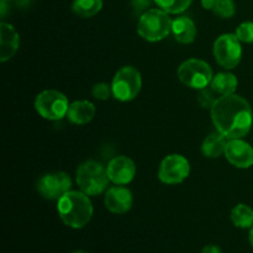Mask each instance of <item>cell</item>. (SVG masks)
I'll list each match as a JSON object with an SVG mask.
<instances>
[{
    "label": "cell",
    "instance_id": "4dcf8cb0",
    "mask_svg": "<svg viewBox=\"0 0 253 253\" xmlns=\"http://www.w3.org/2000/svg\"><path fill=\"white\" fill-rule=\"evenodd\" d=\"M1 1H7V0H1Z\"/></svg>",
    "mask_w": 253,
    "mask_h": 253
},
{
    "label": "cell",
    "instance_id": "7a4b0ae2",
    "mask_svg": "<svg viewBox=\"0 0 253 253\" xmlns=\"http://www.w3.org/2000/svg\"><path fill=\"white\" fill-rule=\"evenodd\" d=\"M57 211L62 222L72 229H83L93 217V204L85 193L69 190L59 198Z\"/></svg>",
    "mask_w": 253,
    "mask_h": 253
},
{
    "label": "cell",
    "instance_id": "44dd1931",
    "mask_svg": "<svg viewBox=\"0 0 253 253\" xmlns=\"http://www.w3.org/2000/svg\"><path fill=\"white\" fill-rule=\"evenodd\" d=\"M193 0H155L158 7L168 14H180L190 6Z\"/></svg>",
    "mask_w": 253,
    "mask_h": 253
},
{
    "label": "cell",
    "instance_id": "603a6c76",
    "mask_svg": "<svg viewBox=\"0 0 253 253\" xmlns=\"http://www.w3.org/2000/svg\"><path fill=\"white\" fill-rule=\"evenodd\" d=\"M217 98H219V96L216 95V93L210 88V85H208L207 88L200 89L199 90L198 101H199V104L203 106V108L211 109V106L214 105L215 101L217 100Z\"/></svg>",
    "mask_w": 253,
    "mask_h": 253
},
{
    "label": "cell",
    "instance_id": "d6986e66",
    "mask_svg": "<svg viewBox=\"0 0 253 253\" xmlns=\"http://www.w3.org/2000/svg\"><path fill=\"white\" fill-rule=\"evenodd\" d=\"M231 221L239 229H251L253 226V209L246 204H237L231 210Z\"/></svg>",
    "mask_w": 253,
    "mask_h": 253
},
{
    "label": "cell",
    "instance_id": "ffe728a7",
    "mask_svg": "<svg viewBox=\"0 0 253 253\" xmlns=\"http://www.w3.org/2000/svg\"><path fill=\"white\" fill-rule=\"evenodd\" d=\"M103 7V0H73L72 11L79 17H91Z\"/></svg>",
    "mask_w": 253,
    "mask_h": 253
},
{
    "label": "cell",
    "instance_id": "9a60e30c",
    "mask_svg": "<svg viewBox=\"0 0 253 253\" xmlns=\"http://www.w3.org/2000/svg\"><path fill=\"white\" fill-rule=\"evenodd\" d=\"M95 106L88 100H77L69 104L67 119L76 125H85L95 116Z\"/></svg>",
    "mask_w": 253,
    "mask_h": 253
},
{
    "label": "cell",
    "instance_id": "9c48e42d",
    "mask_svg": "<svg viewBox=\"0 0 253 253\" xmlns=\"http://www.w3.org/2000/svg\"><path fill=\"white\" fill-rule=\"evenodd\" d=\"M190 173L189 161L182 155H169L161 162L158 178L165 184H180Z\"/></svg>",
    "mask_w": 253,
    "mask_h": 253
},
{
    "label": "cell",
    "instance_id": "6da1fadb",
    "mask_svg": "<svg viewBox=\"0 0 253 253\" xmlns=\"http://www.w3.org/2000/svg\"><path fill=\"white\" fill-rule=\"evenodd\" d=\"M211 120L216 131L227 140L244 138L251 131L253 124L252 108L242 96H220L210 109Z\"/></svg>",
    "mask_w": 253,
    "mask_h": 253
},
{
    "label": "cell",
    "instance_id": "8992f818",
    "mask_svg": "<svg viewBox=\"0 0 253 253\" xmlns=\"http://www.w3.org/2000/svg\"><path fill=\"white\" fill-rule=\"evenodd\" d=\"M178 79L192 89H204L211 83L212 69L203 59L190 58L183 62L177 71Z\"/></svg>",
    "mask_w": 253,
    "mask_h": 253
},
{
    "label": "cell",
    "instance_id": "7c38bea8",
    "mask_svg": "<svg viewBox=\"0 0 253 253\" xmlns=\"http://www.w3.org/2000/svg\"><path fill=\"white\" fill-rule=\"evenodd\" d=\"M224 156L236 168L246 169L253 166V147L242 138L227 141Z\"/></svg>",
    "mask_w": 253,
    "mask_h": 253
},
{
    "label": "cell",
    "instance_id": "cb8c5ba5",
    "mask_svg": "<svg viewBox=\"0 0 253 253\" xmlns=\"http://www.w3.org/2000/svg\"><path fill=\"white\" fill-rule=\"evenodd\" d=\"M235 35L237 39L245 43H252L253 42V21H245L236 29Z\"/></svg>",
    "mask_w": 253,
    "mask_h": 253
},
{
    "label": "cell",
    "instance_id": "484cf974",
    "mask_svg": "<svg viewBox=\"0 0 253 253\" xmlns=\"http://www.w3.org/2000/svg\"><path fill=\"white\" fill-rule=\"evenodd\" d=\"M152 1L155 2V0H132V6L136 11L141 12L145 11V10L150 6Z\"/></svg>",
    "mask_w": 253,
    "mask_h": 253
},
{
    "label": "cell",
    "instance_id": "52a82bcc",
    "mask_svg": "<svg viewBox=\"0 0 253 253\" xmlns=\"http://www.w3.org/2000/svg\"><path fill=\"white\" fill-rule=\"evenodd\" d=\"M69 103L67 96L58 90H43L36 96L35 109L46 120H61L68 113Z\"/></svg>",
    "mask_w": 253,
    "mask_h": 253
},
{
    "label": "cell",
    "instance_id": "4fadbf2b",
    "mask_svg": "<svg viewBox=\"0 0 253 253\" xmlns=\"http://www.w3.org/2000/svg\"><path fill=\"white\" fill-rule=\"evenodd\" d=\"M104 203L106 209L113 214H125L132 208V193L127 188L115 185L106 190Z\"/></svg>",
    "mask_w": 253,
    "mask_h": 253
},
{
    "label": "cell",
    "instance_id": "4316f807",
    "mask_svg": "<svg viewBox=\"0 0 253 253\" xmlns=\"http://www.w3.org/2000/svg\"><path fill=\"white\" fill-rule=\"evenodd\" d=\"M202 253H222L221 250H220V247L215 246V245H208V246H205L204 249H203Z\"/></svg>",
    "mask_w": 253,
    "mask_h": 253
},
{
    "label": "cell",
    "instance_id": "2e32d148",
    "mask_svg": "<svg viewBox=\"0 0 253 253\" xmlns=\"http://www.w3.org/2000/svg\"><path fill=\"white\" fill-rule=\"evenodd\" d=\"M172 34L180 43H192L197 37V26L187 16H179L172 21Z\"/></svg>",
    "mask_w": 253,
    "mask_h": 253
},
{
    "label": "cell",
    "instance_id": "30bf717a",
    "mask_svg": "<svg viewBox=\"0 0 253 253\" xmlns=\"http://www.w3.org/2000/svg\"><path fill=\"white\" fill-rule=\"evenodd\" d=\"M37 192L42 198L58 200L72 188V179L66 172H53L42 175L37 182Z\"/></svg>",
    "mask_w": 253,
    "mask_h": 253
},
{
    "label": "cell",
    "instance_id": "ac0fdd59",
    "mask_svg": "<svg viewBox=\"0 0 253 253\" xmlns=\"http://www.w3.org/2000/svg\"><path fill=\"white\" fill-rule=\"evenodd\" d=\"M227 141L229 140L222 133H220L219 131L210 133L203 141V155L208 158H219L220 156L225 155Z\"/></svg>",
    "mask_w": 253,
    "mask_h": 253
},
{
    "label": "cell",
    "instance_id": "277c9868",
    "mask_svg": "<svg viewBox=\"0 0 253 253\" xmlns=\"http://www.w3.org/2000/svg\"><path fill=\"white\" fill-rule=\"evenodd\" d=\"M109 180L106 168L96 161H85L76 173L77 184L89 197H95L106 190Z\"/></svg>",
    "mask_w": 253,
    "mask_h": 253
},
{
    "label": "cell",
    "instance_id": "d4e9b609",
    "mask_svg": "<svg viewBox=\"0 0 253 253\" xmlns=\"http://www.w3.org/2000/svg\"><path fill=\"white\" fill-rule=\"evenodd\" d=\"M91 95L95 99H98V100H108L113 95L111 85H109L106 83L94 84L93 89H91Z\"/></svg>",
    "mask_w": 253,
    "mask_h": 253
},
{
    "label": "cell",
    "instance_id": "7402d4cb",
    "mask_svg": "<svg viewBox=\"0 0 253 253\" xmlns=\"http://www.w3.org/2000/svg\"><path fill=\"white\" fill-rule=\"evenodd\" d=\"M212 11L221 19H230L236 12V5L234 0H216Z\"/></svg>",
    "mask_w": 253,
    "mask_h": 253
},
{
    "label": "cell",
    "instance_id": "83f0119b",
    "mask_svg": "<svg viewBox=\"0 0 253 253\" xmlns=\"http://www.w3.org/2000/svg\"><path fill=\"white\" fill-rule=\"evenodd\" d=\"M215 1H216V0H202V5L204 9L212 10V7H214L215 5Z\"/></svg>",
    "mask_w": 253,
    "mask_h": 253
},
{
    "label": "cell",
    "instance_id": "8fae6325",
    "mask_svg": "<svg viewBox=\"0 0 253 253\" xmlns=\"http://www.w3.org/2000/svg\"><path fill=\"white\" fill-rule=\"evenodd\" d=\"M106 172L110 182L116 185H126L133 180L136 175V166L131 158L126 156L114 157L106 166Z\"/></svg>",
    "mask_w": 253,
    "mask_h": 253
},
{
    "label": "cell",
    "instance_id": "f546056e",
    "mask_svg": "<svg viewBox=\"0 0 253 253\" xmlns=\"http://www.w3.org/2000/svg\"><path fill=\"white\" fill-rule=\"evenodd\" d=\"M72 253H89V252L83 251V250H78V251H74V252H72Z\"/></svg>",
    "mask_w": 253,
    "mask_h": 253
},
{
    "label": "cell",
    "instance_id": "3957f363",
    "mask_svg": "<svg viewBox=\"0 0 253 253\" xmlns=\"http://www.w3.org/2000/svg\"><path fill=\"white\" fill-rule=\"evenodd\" d=\"M172 21L165 10L150 9L141 15L137 34L148 42L162 41L172 32Z\"/></svg>",
    "mask_w": 253,
    "mask_h": 253
},
{
    "label": "cell",
    "instance_id": "f1b7e54d",
    "mask_svg": "<svg viewBox=\"0 0 253 253\" xmlns=\"http://www.w3.org/2000/svg\"><path fill=\"white\" fill-rule=\"evenodd\" d=\"M249 240H250V244H251V246L253 247V226L251 227V230H250V234H249Z\"/></svg>",
    "mask_w": 253,
    "mask_h": 253
},
{
    "label": "cell",
    "instance_id": "5bb4252c",
    "mask_svg": "<svg viewBox=\"0 0 253 253\" xmlns=\"http://www.w3.org/2000/svg\"><path fill=\"white\" fill-rule=\"evenodd\" d=\"M20 46V36L12 25L0 24V61L6 62L16 54Z\"/></svg>",
    "mask_w": 253,
    "mask_h": 253
},
{
    "label": "cell",
    "instance_id": "ba28073f",
    "mask_svg": "<svg viewBox=\"0 0 253 253\" xmlns=\"http://www.w3.org/2000/svg\"><path fill=\"white\" fill-rule=\"evenodd\" d=\"M212 52L222 68L234 69L239 66L242 58L241 41L235 34H224L215 40Z\"/></svg>",
    "mask_w": 253,
    "mask_h": 253
},
{
    "label": "cell",
    "instance_id": "5b68a950",
    "mask_svg": "<svg viewBox=\"0 0 253 253\" xmlns=\"http://www.w3.org/2000/svg\"><path fill=\"white\" fill-rule=\"evenodd\" d=\"M110 85L114 98L120 101H131L141 91L142 77L135 67L125 66L116 72Z\"/></svg>",
    "mask_w": 253,
    "mask_h": 253
},
{
    "label": "cell",
    "instance_id": "e0dca14e",
    "mask_svg": "<svg viewBox=\"0 0 253 253\" xmlns=\"http://www.w3.org/2000/svg\"><path fill=\"white\" fill-rule=\"evenodd\" d=\"M237 84H239V82H237L235 74L230 73V72H220V73L215 74L212 77L211 83L209 85L220 98V96L235 94L237 89Z\"/></svg>",
    "mask_w": 253,
    "mask_h": 253
}]
</instances>
